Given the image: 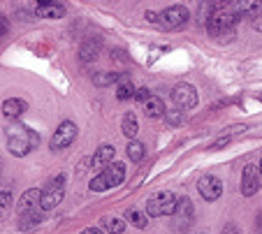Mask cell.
Instances as JSON below:
<instances>
[{
    "label": "cell",
    "instance_id": "obj_1",
    "mask_svg": "<svg viewBox=\"0 0 262 234\" xmlns=\"http://www.w3.org/2000/svg\"><path fill=\"white\" fill-rule=\"evenodd\" d=\"M5 135H7V149L16 158L28 155L30 151L37 149V144H40V135L35 130L26 128V125H10Z\"/></svg>",
    "mask_w": 262,
    "mask_h": 234
},
{
    "label": "cell",
    "instance_id": "obj_15",
    "mask_svg": "<svg viewBox=\"0 0 262 234\" xmlns=\"http://www.w3.org/2000/svg\"><path fill=\"white\" fill-rule=\"evenodd\" d=\"M116 155V149L112 144H102L98 151H95L93 155V167H100V170H104V167H109L112 165V160H114Z\"/></svg>",
    "mask_w": 262,
    "mask_h": 234
},
{
    "label": "cell",
    "instance_id": "obj_4",
    "mask_svg": "<svg viewBox=\"0 0 262 234\" xmlns=\"http://www.w3.org/2000/svg\"><path fill=\"white\" fill-rule=\"evenodd\" d=\"M65 181H68V176L65 174H58L54 181H49L47 183V188L40 193V206H42V211H51V209H56V206L63 202V197H65Z\"/></svg>",
    "mask_w": 262,
    "mask_h": 234
},
{
    "label": "cell",
    "instance_id": "obj_30",
    "mask_svg": "<svg viewBox=\"0 0 262 234\" xmlns=\"http://www.w3.org/2000/svg\"><path fill=\"white\" fill-rule=\"evenodd\" d=\"M144 19L146 21H151V24H158V12H154V10H148L146 14H144Z\"/></svg>",
    "mask_w": 262,
    "mask_h": 234
},
{
    "label": "cell",
    "instance_id": "obj_32",
    "mask_svg": "<svg viewBox=\"0 0 262 234\" xmlns=\"http://www.w3.org/2000/svg\"><path fill=\"white\" fill-rule=\"evenodd\" d=\"M79 234H102V229L100 227H86V229H81Z\"/></svg>",
    "mask_w": 262,
    "mask_h": 234
},
{
    "label": "cell",
    "instance_id": "obj_35",
    "mask_svg": "<svg viewBox=\"0 0 262 234\" xmlns=\"http://www.w3.org/2000/svg\"><path fill=\"white\" fill-rule=\"evenodd\" d=\"M0 181H3V162H0Z\"/></svg>",
    "mask_w": 262,
    "mask_h": 234
},
{
    "label": "cell",
    "instance_id": "obj_11",
    "mask_svg": "<svg viewBox=\"0 0 262 234\" xmlns=\"http://www.w3.org/2000/svg\"><path fill=\"white\" fill-rule=\"evenodd\" d=\"M257 190H260V172H257L255 165H246L242 174V195L253 197Z\"/></svg>",
    "mask_w": 262,
    "mask_h": 234
},
{
    "label": "cell",
    "instance_id": "obj_21",
    "mask_svg": "<svg viewBox=\"0 0 262 234\" xmlns=\"http://www.w3.org/2000/svg\"><path fill=\"white\" fill-rule=\"evenodd\" d=\"M121 79H123V75H116V72H98V75L93 77V84L100 86V88H104V86H112Z\"/></svg>",
    "mask_w": 262,
    "mask_h": 234
},
{
    "label": "cell",
    "instance_id": "obj_23",
    "mask_svg": "<svg viewBox=\"0 0 262 234\" xmlns=\"http://www.w3.org/2000/svg\"><path fill=\"white\" fill-rule=\"evenodd\" d=\"M125 220H128L130 225H135L137 229H144V227H146V223H148L146 214H142V211H137V209H128V211H125Z\"/></svg>",
    "mask_w": 262,
    "mask_h": 234
},
{
    "label": "cell",
    "instance_id": "obj_25",
    "mask_svg": "<svg viewBox=\"0 0 262 234\" xmlns=\"http://www.w3.org/2000/svg\"><path fill=\"white\" fill-rule=\"evenodd\" d=\"M102 227L109 234H123L125 229V220L123 218H102Z\"/></svg>",
    "mask_w": 262,
    "mask_h": 234
},
{
    "label": "cell",
    "instance_id": "obj_28",
    "mask_svg": "<svg viewBox=\"0 0 262 234\" xmlns=\"http://www.w3.org/2000/svg\"><path fill=\"white\" fill-rule=\"evenodd\" d=\"M135 98H137L139 102H146V100L151 98V93H148V88H139V90H135Z\"/></svg>",
    "mask_w": 262,
    "mask_h": 234
},
{
    "label": "cell",
    "instance_id": "obj_18",
    "mask_svg": "<svg viewBox=\"0 0 262 234\" xmlns=\"http://www.w3.org/2000/svg\"><path fill=\"white\" fill-rule=\"evenodd\" d=\"M144 111H146L148 119H160V116H165V102L160 98H156V95H151L144 102Z\"/></svg>",
    "mask_w": 262,
    "mask_h": 234
},
{
    "label": "cell",
    "instance_id": "obj_27",
    "mask_svg": "<svg viewBox=\"0 0 262 234\" xmlns=\"http://www.w3.org/2000/svg\"><path fill=\"white\" fill-rule=\"evenodd\" d=\"M165 121H167V125L177 128V125L186 123V114H183V111H167V114H165Z\"/></svg>",
    "mask_w": 262,
    "mask_h": 234
},
{
    "label": "cell",
    "instance_id": "obj_31",
    "mask_svg": "<svg viewBox=\"0 0 262 234\" xmlns=\"http://www.w3.org/2000/svg\"><path fill=\"white\" fill-rule=\"evenodd\" d=\"M5 33H7V19L5 16H0V37L5 35Z\"/></svg>",
    "mask_w": 262,
    "mask_h": 234
},
{
    "label": "cell",
    "instance_id": "obj_16",
    "mask_svg": "<svg viewBox=\"0 0 262 234\" xmlns=\"http://www.w3.org/2000/svg\"><path fill=\"white\" fill-rule=\"evenodd\" d=\"M246 130H248V125H232V128L225 130V135L218 137V139L213 142V144L209 146V149H211V151H218V149H223V146H228L230 142L234 139V137H237V135H244Z\"/></svg>",
    "mask_w": 262,
    "mask_h": 234
},
{
    "label": "cell",
    "instance_id": "obj_19",
    "mask_svg": "<svg viewBox=\"0 0 262 234\" xmlns=\"http://www.w3.org/2000/svg\"><path fill=\"white\" fill-rule=\"evenodd\" d=\"M121 132H123L128 139H135L139 132V123H137V116L133 114V111H128V114L123 116V121H121Z\"/></svg>",
    "mask_w": 262,
    "mask_h": 234
},
{
    "label": "cell",
    "instance_id": "obj_34",
    "mask_svg": "<svg viewBox=\"0 0 262 234\" xmlns=\"http://www.w3.org/2000/svg\"><path fill=\"white\" fill-rule=\"evenodd\" d=\"M253 28H255V30H262V21H253Z\"/></svg>",
    "mask_w": 262,
    "mask_h": 234
},
{
    "label": "cell",
    "instance_id": "obj_33",
    "mask_svg": "<svg viewBox=\"0 0 262 234\" xmlns=\"http://www.w3.org/2000/svg\"><path fill=\"white\" fill-rule=\"evenodd\" d=\"M255 234H262V211L257 214V220H255Z\"/></svg>",
    "mask_w": 262,
    "mask_h": 234
},
{
    "label": "cell",
    "instance_id": "obj_26",
    "mask_svg": "<svg viewBox=\"0 0 262 234\" xmlns=\"http://www.w3.org/2000/svg\"><path fill=\"white\" fill-rule=\"evenodd\" d=\"M128 158L133 160V162H139V160L144 158V144L142 142H130L128 144Z\"/></svg>",
    "mask_w": 262,
    "mask_h": 234
},
{
    "label": "cell",
    "instance_id": "obj_8",
    "mask_svg": "<svg viewBox=\"0 0 262 234\" xmlns=\"http://www.w3.org/2000/svg\"><path fill=\"white\" fill-rule=\"evenodd\" d=\"M172 102L177 105V109H181V111L193 109V107L198 105V90H195V86H190V84H179V86H174V90H172Z\"/></svg>",
    "mask_w": 262,
    "mask_h": 234
},
{
    "label": "cell",
    "instance_id": "obj_14",
    "mask_svg": "<svg viewBox=\"0 0 262 234\" xmlns=\"http://www.w3.org/2000/svg\"><path fill=\"white\" fill-rule=\"evenodd\" d=\"M28 109V105H26V100H19V98H10L3 102V116L10 121H16L24 111Z\"/></svg>",
    "mask_w": 262,
    "mask_h": 234
},
{
    "label": "cell",
    "instance_id": "obj_22",
    "mask_svg": "<svg viewBox=\"0 0 262 234\" xmlns=\"http://www.w3.org/2000/svg\"><path fill=\"white\" fill-rule=\"evenodd\" d=\"M116 98H119L121 102H125V100L135 98V86H133V81H128V79L123 77V79L119 81V86H116Z\"/></svg>",
    "mask_w": 262,
    "mask_h": 234
},
{
    "label": "cell",
    "instance_id": "obj_3",
    "mask_svg": "<svg viewBox=\"0 0 262 234\" xmlns=\"http://www.w3.org/2000/svg\"><path fill=\"white\" fill-rule=\"evenodd\" d=\"M174 206H177V195L172 190H160L154 193L146 202V216L148 218H163V216H172Z\"/></svg>",
    "mask_w": 262,
    "mask_h": 234
},
{
    "label": "cell",
    "instance_id": "obj_6",
    "mask_svg": "<svg viewBox=\"0 0 262 234\" xmlns=\"http://www.w3.org/2000/svg\"><path fill=\"white\" fill-rule=\"evenodd\" d=\"M188 19H190V12H188V7H183V5H172V7H167V10L158 12V24L163 26L165 30L181 28Z\"/></svg>",
    "mask_w": 262,
    "mask_h": 234
},
{
    "label": "cell",
    "instance_id": "obj_5",
    "mask_svg": "<svg viewBox=\"0 0 262 234\" xmlns=\"http://www.w3.org/2000/svg\"><path fill=\"white\" fill-rule=\"evenodd\" d=\"M172 220H174V229L177 232H188L195 223V209L190 197H177V206L172 211Z\"/></svg>",
    "mask_w": 262,
    "mask_h": 234
},
{
    "label": "cell",
    "instance_id": "obj_2",
    "mask_svg": "<svg viewBox=\"0 0 262 234\" xmlns=\"http://www.w3.org/2000/svg\"><path fill=\"white\" fill-rule=\"evenodd\" d=\"M125 179V165L123 162H112L109 167H104L93 181H91V190L93 193H104L109 188L121 185Z\"/></svg>",
    "mask_w": 262,
    "mask_h": 234
},
{
    "label": "cell",
    "instance_id": "obj_12",
    "mask_svg": "<svg viewBox=\"0 0 262 234\" xmlns=\"http://www.w3.org/2000/svg\"><path fill=\"white\" fill-rule=\"evenodd\" d=\"M33 14L40 16V19H63L65 5H60V3H37Z\"/></svg>",
    "mask_w": 262,
    "mask_h": 234
},
{
    "label": "cell",
    "instance_id": "obj_9",
    "mask_svg": "<svg viewBox=\"0 0 262 234\" xmlns=\"http://www.w3.org/2000/svg\"><path fill=\"white\" fill-rule=\"evenodd\" d=\"M198 190H200V195H202L207 202H216V199L223 195V181L218 179V176H213V174H207V176L200 179Z\"/></svg>",
    "mask_w": 262,
    "mask_h": 234
},
{
    "label": "cell",
    "instance_id": "obj_29",
    "mask_svg": "<svg viewBox=\"0 0 262 234\" xmlns=\"http://www.w3.org/2000/svg\"><path fill=\"white\" fill-rule=\"evenodd\" d=\"M221 234H242V232H239V227H237L234 223H228L225 227H223V232H221Z\"/></svg>",
    "mask_w": 262,
    "mask_h": 234
},
{
    "label": "cell",
    "instance_id": "obj_7",
    "mask_svg": "<svg viewBox=\"0 0 262 234\" xmlns=\"http://www.w3.org/2000/svg\"><path fill=\"white\" fill-rule=\"evenodd\" d=\"M74 139H77V125H74L72 121H63V123L58 125V130L54 132V137H51L49 146H51V151L56 153V151L68 149Z\"/></svg>",
    "mask_w": 262,
    "mask_h": 234
},
{
    "label": "cell",
    "instance_id": "obj_24",
    "mask_svg": "<svg viewBox=\"0 0 262 234\" xmlns=\"http://www.w3.org/2000/svg\"><path fill=\"white\" fill-rule=\"evenodd\" d=\"M12 204H14V199H12V193H7V190H0V223H3V220L10 216Z\"/></svg>",
    "mask_w": 262,
    "mask_h": 234
},
{
    "label": "cell",
    "instance_id": "obj_10",
    "mask_svg": "<svg viewBox=\"0 0 262 234\" xmlns=\"http://www.w3.org/2000/svg\"><path fill=\"white\" fill-rule=\"evenodd\" d=\"M230 12L234 19H257L262 14V3H253V0H239V3H230Z\"/></svg>",
    "mask_w": 262,
    "mask_h": 234
},
{
    "label": "cell",
    "instance_id": "obj_36",
    "mask_svg": "<svg viewBox=\"0 0 262 234\" xmlns=\"http://www.w3.org/2000/svg\"><path fill=\"white\" fill-rule=\"evenodd\" d=\"M260 176H262V160H260Z\"/></svg>",
    "mask_w": 262,
    "mask_h": 234
},
{
    "label": "cell",
    "instance_id": "obj_17",
    "mask_svg": "<svg viewBox=\"0 0 262 234\" xmlns=\"http://www.w3.org/2000/svg\"><path fill=\"white\" fill-rule=\"evenodd\" d=\"M45 220V211L37 209L33 211V214H26V216H19V229L21 232H30V229H35L37 225Z\"/></svg>",
    "mask_w": 262,
    "mask_h": 234
},
{
    "label": "cell",
    "instance_id": "obj_13",
    "mask_svg": "<svg viewBox=\"0 0 262 234\" xmlns=\"http://www.w3.org/2000/svg\"><path fill=\"white\" fill-rule=\"evenodd\" d=\"M40 193L42 190H26L24 195L19 197V216H26V214H33V211L42 209L40 206Z\"/></svg>",
    "mask_w": 262,
    "mask_h": 234
},
{
    "label": "cell",
    "instance_id": "obj_20",
    "mask_svg": "<svg viewBox=\"0 0 262 234\" xmlns=\"http://www.w3.org/2000/svg\"><path fill=\"white\" fill-rule=\"evenodd\" d=\"M79 56H81V60H84V63L95 60L100 56V40H86L84 46H81V51H79Z\"/></svg>",
    "mask_w": 262,
    "mask_h": 234
}]
</instances>
